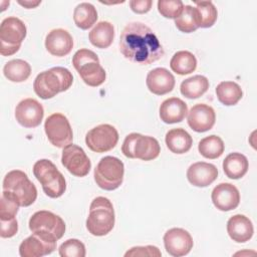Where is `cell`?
<instances>
[{"label": "cell", "instance_id": "cell-1", "mask_svg": "<svg viewBox=\"0 0 257 257\" xmlns=\"http://www.w3.org/2000/svg\"><path fill=\"white\" fill-rule=\"evenodd\" d=\"M119 51L126 59L142 65L151 64L165 54L156 34L142 22L125 25L119 38Z\"/></svg>", "mask_w": 257, "mask_h": 257}, {"label": "cell", "instance_id": "cell-2", "mask_svg": "<svg viewBox=\"0 0 257 257\" xmlns=\"http://www.w3.org/2000/svg\"><path fill=\"white\" fill-rule=\"evenodd\" d=\"M72 82V73L65 67L56 66L40 72L34 80L33 89L40 98L48 99L67 90Z\"/></svg>", "mask_w": 257, "mask_h": 257}, {"label": "cell", "instance_id": "cell-3", "mask_svg": "<svg viewBox=\"0 0 257 257\" xmlns=\"http://www.w3.org/2000/svg\"><path fill=\"white\" fill-rule=\"evenodd\" d=\"M115 217L112 203L105 197H96L89 206L86 229L93 236L107 235L114 227Z\"/></svg>", "mask_w": 257, "mask_h": 257}, {"label": "cell", "instance_id": "cell-4", "mask_svg": "<svg viewBox=\"0 0 257 257\" xmlns=\"http://www.w3.org/2000/svg\"><path fill=\"white\" fill-rule=\"evenodd\" d=\"M72 64L81 79L88 86L96 87L105 80V70L99 63L98 56L89 49L81 48L72 57Z\"/></svg>", "mask_w": 257, "mask_h": 257}, {"label": "cell", "instance_id": "cell-5", "mask_svg": "<svg viewBox=\"0 0 257 257\" xmlns=\"http://www.w3.org/2000/svg\"><path fill=\"white\" fill-rule=\"evenodd\" d=\"M33 174L49 198H59L64 194L66 190L65 179L51 161L47 159L37 161L33 166Z\"/></svg>", "mask_w": 257, "mask_h": 257}, {"label": "cell", "instance_id": "cell-6", "mask_svg": "<svg viewBox=\"0 0 257 257\" xmlns=\"http://www.w3.org/2000/svg\"><path fill=\"white\" fill-rule=\"evenodd\" d=\"M3 191L11 194L21 207L32 205L37 198V189L28 179L27 175L20 170L8 172L3 180Z\"/></svg>", "mask_w": 257, "mask_h": 257}, {"label": "cell", "instance_id": "cell-7", "mask_svg": "<svg viewBox=\"0 0 257 257\" xmlns=\"http://www.w3.org/2000/svg\"><path fill=\"white\" fill-rule=\"evenodd\" d=\"M122 154L130 159L152 161L159 157L161 147L157 139L138 133L127 135L121 146Z\"/></svg>", "mask_w": 257, "mask_h": 257}, {"label": "cell", "instance_id": "cell-8", "mask_svg": "<svg viewBox=\"0 0 257 257\" xmlns=\"http://www.w3.org/2000/svg\"><path fill=\"white\" fill-rule=\"evenodd\" d=\"M124 166L123 163L111 156L100 159L94 169V181L96 185L105 191H113L117 189L123 181Z\"/></svg>", "mask_w": 257, "mask_h": 257}, {"label": "cell", "instance_id": "cell-9", "mask_svg": "<svg viewBox=\"0 0 257 257\" xmlns=\"http://www.w3.org/2000/svg\"><path fill=\"white\" fill-rule=\"evenodd\" d=\"M26 26L22 20L10 16L3 19L0 25V53L10 56L16 53L26 37Z\"/></svg>", "mask_w": 257, "mask_h": 257}, {"label": "cell", "instance_id": "cell-10", "mask_svg": "<svg viewBox=\"0 0 257 257\" xmlns=\"http://www.w3.org/2000/svg\"><path fill=\"white\" fill-rule=\"evenodd\" d=\"M29 229L32 233L57 241L65 233V223L58 215L50 211L41 210L30 217Z\"/></svg>", "mask_w": 257, "mask_h": 257}, {"label": "cell", "instance_id": "cell-11", "mask_svg": "<svg viewBox=\"0 0 257 257\" xmlns=\"http://www.w3.org/2000/svg\"><path fill=\"white\" fill-rule=\"evenodd\" d=\"M44 131L48 141L57 148H65L70 145L73 133L67 117L59 112L50 114L44 122Z\"/></svg>", "mask_w": 257, "mask_h": 257}, {"label": "cell", "instance_id": "cell-12", "mask_svg": "<svg viewBox=\"0 0 257 257\" xmlns=\"http://www.w3.org/2000/svg\"><path fill=\"white\" fill-rule=\"evenodd\" d=\"M118 142L116 128L108 123L94 126L87 132L85 144L89 150L95 153H105L112 150Z\"/></svg>", "mask_w": 257, "mask_h": 257}, {"label": "cell", "instance_id": "cell-13", "mask_svg": "<svg viewBox=\"0 0 257 257\" xmlns=\"http://www.w3.org/2000/svg\"><path fill=\"white\" fill-rule=\"evenodd\" d=\"M61 163L71 175L79 178L85 177L91 168L90 160L83 149L73 144L63 148Z\"/></svg>", "mask_w": 257, "mask_h": 257}, {"label": "cell", "instance_id": "cell-14", "mask_svg": "<svg viewBox=\"0 0 257 257\" xmlns=\"http://www.w3.org/2000/svg\"><path fill=\"white\" fill-rule=\"evenodd\" d=\"M166 251L174 257L187 255L193 248L194 242L191 234L183 228L169 229L164 235Z\"/></svg>", "mask_w": 257, "mask_h": 257}, {"label": "cell", "instance_id": "cell-15", "mask_svg": "<svg viewBox=\"0 0 257 257\" xmlns=\"http://www.w3.org/2000/svg\"><path fill=\"white\" fill-rule=\"evenodd\" d=\"M44 115V109L41 103L34 98H25L21 100L15 108V118L19 124L27 128L38 126Z\"/></svg>", "mask_w": 257, "mask_h": 257}, {"label": "cell", "instance_id": "cell-16", "mask_svg": "<svg viewBox=\"0 0 257 257\" xmlns=\"http://www.w3.org/2000/svg\"><path fill=\"white\" fill-rule=\"evenodd\" d=\"M56 242L36 233H32L19 246L21 257H42L51 254L56 249Z\"/></svg>", "mask_w": 257, "mask_h": 257}, {"label": "cell", "instance_id": "cell-17", "mask_svg": "<svg viewBox=\"0 0 257 257\" xmlns=\"http://www.w3.org/2000/svg\"><path fill=\"white\" fill-rule=\"evenodd\" d=\"M216 121V113L212 106L205 103H197L188 111V124L197 133L210 131Z\"/></svg>", "mask_w": 257, "mask_h": 257}, {"label": "cell", "instance_id": "cell-18", "mask_svg": "<svg viewBox=\"0 0 257 257\" xmlns=\"http://www.w3.org/2000/svg\"><path fill=\"white\" fill-rule=\"evenodd\" d=\"M211 199L218 210L228 212L238 207L240 203V193L234 185L221 183L213 189Z\"/></svg>", "mask_w": 257, "mask_h": 257}, {"label": "cell", "instance_id": "cell-19", "mask_svg": "<svg viewBox=\"0 0 257 257\" xmlns=\"http://www.w3.org/2000/svg\"><path fill=\"white\" fill-rule=\"evenodd\" d=\"M147 87L156 95H164L173 90L175 87V77L167 68L157 67L152 69L146 79Z\"/></svg>", "mask_w": 257, "mask_h": 257}, {"label": "cell", "instance_id": "cell-20", "mask_svg": "<svg viewBox=\"0 0 257 257\" xmlns=\"http://www.w3.org/2000/svg\"><path fill=\"white\" fill-rule=\"evenodd\" d=\"M45 47L53 56H65L70 53L73 47L72 36L64 29H53L45 37Z\"/></svg>", "mask_w": 257, "mask_h": 257}, {"label": "cell", "instance_id": "cell-21", "mask_svg": "<svg viewBox=\"0 0 257 257\" xmlns=\"http://www.w3.org/2000/svg\"><path fill=\"white\" fill-rule=\"evenodd\" d=\"M218 177V170L215 165L206 162L192 164L187 171L188 181L195 187L204 188L210 186Z\"/></svg>", "mask_w": 257, "mask_h": 257}, {"label": "cell", "instance_id": "cell-22", "mask_svg": "<svg viewBox=\"0 0 257 257\" xmlns=\"http://www.w3.org/2000/svg\"><path fill=\"white\" fill-rule=\"evenodd\" d=\"M227 232L233 241L237 243H245L252 238L254 228L251 220L248 217L237 214L228 220Z\"/></svg>", "mask_w": 257, "mask_h": 257}, {"label": "cell", "instance_id": "cell-23", "mask_svg": "<svg viewBox=\"0 0 257 257\" xmlns=\"http://www.w3.org/2000/svg\"><path fill=\"white\" fill-rule=\"evenodd\" d=\"M187 114L188 105L179 97L167 98L160 106V117L165 123L181 122Z\"/></svg>", "mask_w": 257, "mask_h": 257}, {"label": "cell", "instance_id": "cell-24", "mask_svg": "<svg viewBox=\"0 0 257 257\" xmlns=\"http://www.w3.org/2000/svg\"><path fill=\"white\" fill-rule=\"evenodd\" d=\"M167 148L174 154L182 155L188 153L193 145V139L190 134L182 127L172 128L166 134Z\"/></svg>", "mask_w": 257, "mask_h": 257}, {"label": "cell", "instance_id": "cell-25", "mask_svg": "<svg viewBox=\"0 0 257 257\" xmlns=\"http://www.w3.org/2000/svg\"><path fill=\"white\" fill-rule=\"evenodd\" d=\"M248 168V160L241 153H231L223 161V171L225 175L233 180H238L244 177Z\"/></svg>", "mask_w": 257, "mask_h": 257}, {"label": "cell", "instance_id": "cell-26", "mask_svg": "<svg viewBox=\"0 0 257 257\" xmlns=\"http://www.w3.org/2000/svg\"><path fill=\"white\" fill-rule=\"evenodd\" d=\"M88 38L90 43L100 49L107 48L111 45L114 38V28L108 21L98 22L89 32Z\"/></svg>", "mask_w": 257, "mask_h": 257}, {"label": "cell", "instance_id": "cell-27", "mask_svg": "<svg viewBox=\"0 0 257 257\" xmlns=\"http://www.w3.org/2000/svg\"><path fill=\"white\" fill-rule=\"evenodd\" d=\"M170 67L179 75L190 74L197 68V58L190 51L180 50L171 58Z\"/></svg>", "mask_w": 257, "mask_h": 257}, {"label": "cell", "instance_id": "cell-28", "mask_svg": "<svg viewBox=\"0 0 257 257\" xmlns=\"http://www.w3.org/2000/svg\"><path fill=\"white\" fill-rule=\"evenodd\" d=\"M209 88V80L204 75H194L182 81L180 85L181 93L190 99L202 96Z\"/></svg>", "mask_w": 257, "mask_h": 257}, {"label": "cell", "instance_id": "cell-29", "mask_svg": "<svg viewBox=\"0 0 257 257\" xmlns=\"http://www.w3.org/2000/svg\"><path fill=\"white\" fill-rule=\"evenodd\" d=\"M218 100L227 106L235 105L243 96L240 85L234 81H222L216 87Z\"/></svg>", "mask_w": 257, "mask_h": 257}, {"label": "cell", "instance_id": "cell-30", "mask_svg": "<svg viewBox=\"0 0 257 257\" xmlns=\"http://www.w3.org/2000/svg\"><path fill=\"white\" fill-rule=\"evenodd\" d=\"M3 73L12 82H23L30 76L31 66L23 59H12L5 63Z\"/></svg>", "mask_w": 257, "mask_h": 257}, {"label": "cell", "instance_id": "cell-31", "mask_svg": "<svg viewBox=\"0 0 257 257\" xmlns=\"http://www.w3.org/2000/svg\"><path fill=\"white\" fill-rule=\"evenodd\" d=\"M97 17V11L95 7L88 2H82L78 4L73 11L74 23L78 28L82 30L90 28L96 22Z\"/></svg>", "mask_w": 257, "mask_h": 257}, {"label": "cell", "instance_id": "cell-32", "mask_svg": "<svg viewBox=\"0 0 257 257\" xmlns=\"http://www.w3.org/2000/svg\"><path fill=\"white\" fill-rule=\"evenodd\" d=\"M198 150L204 158L214 160L222 156L225 150V145L220 137L211 135L199 142Z\"/></svg>", "mask_w": 257, "mask_h": 257}, {"label": "cell", "instance_id": "cell-33", "mask_svg": "<svg viewBox=\"0 0 257 257\" xmlns=\"http://www.w3.org/2000/svg\"><path fill=\"white\" fill-rule=\"evenodd\" d=\"M196 15L199 28L212 27L218 17V11L213 2L211 1H200L196 2Z\"/></svg>", "mask_w": 257, "mask_h": 257}, {"label": "cell", "instance_id": "cell-34", "mask_svg": "<svg viewBox=\"0 0 257 257\" xmlns=\"http://www.w3.org/2000/svg\"><path fill=\"white\" fill-rule=\"evenodd\" d=\"M176 27L184 33H191L196 31L199 26L197 22V15L195 7L185 5L181 14L175 19Z\"/></svg>", "mask_w": 257, "mask_h": 257}, {"label": "cell", "instance_id": "cell-35", "mask_svg": "<svg viewBox=\"0 0 257 257\" xmlns=\"http://www.w3.org/2000/svg\"><path fill=\"white\" fill-rule=\"evenodd\" d=\"M19 203L17 200L8 192L3 191L1 195V206H0V220H9L16 217L19 210Z\"/></svg>", "mask_w": 257, "mask_h": 257}, {"label": "cell", "instance_id": "cell-36", "mask_svg": "<svg viewBox=\"0 0 257 257\" xmlns=\"http://www.w3.org/2000/svg\"><path fill=\"white\" fill-rule=\"evenodd\" d=\"M58 252L61 257H84L86 254L84 244L78 239L64 241L60 245Z\"/></svg>", "mask_w": 257, "mask_h": 257}, {"label": "cell", "instance_id": "cell-37", "mask_svg": "<svg viewBox=\"0 0 257 257\" xmlns=\"http://www.w3.org/2000/svg\"><path fill=\"white\" fill-rule=\"evenodd\" d=\"M184 3L180 0H160L158 10L165 18L176 19L183 11Z\"/></svg>", "mask_w": 257, "mask_h": 257}, {"label": "cell", "instance_id": "cell-38", "mask_svg": "<svg viewBox=\"0 0 257 257\" xmlns=\"http://www.w3.org/2000/svg\"><path fill=\"white\" fill-rule=\"evenodd\" d=\"M125 257L127 256H162L161 251L158 247L148 245V246H137L131 248L124 254Z\"/></svg>", "mask_w": 257, "mask_h": 257}, {"label": "cell", "instance_id": "cell-39", "mask_svg": "<svg viewBox=\"0 0 257 257\" xmlns=\"http://www.w3.org/2000/svg\"><path fill=\"white\" fill-rule=\"evenodd\" d=\"M18 231V222L16 218L9 220H1V232L2 238H11Z\"/></svg>", "mask_w": 257, "mask_h": 257}, {"label": "cell", "instance_id": "cell-40", "mask_svg": "<svg viewBox=\"0 0 257 257\" xmlns=\"http://www.w3.org/2000/svg\"><path fill=\"white\" fill-rule=\"evenodd\" d=\"M153 5L152 0H132L130 1L131 9L138 14H144L151 10Z\"/></svg>", "mask_w": 257, "mask_h": 257}, {"label": "cell", "instance_id": "cell-41", "mask_svg": "<svg viewBox=\"0 0 257 257\" xmlns=\"http://www.w3.org/2000/svg\"><path fill=\"white\" fill-rule=\"evenodd\" d=\"M18 3L24 7H26L27 9H30V8H34L36 7L37 5H39L41 3V1H36V2H33V1H18Z\"/></svg>", "mask_w": 257, "mask_h": 257}]
</instances>
